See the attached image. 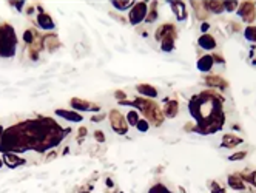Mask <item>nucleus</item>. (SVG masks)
Returning a JSON list of instances; mask_svg holds the SVG:
<instances>
[{"label":"nucleus","instance_id":"13","mask_svg":"<svg viewBox=\"0 0 256 193\" xmlns=\"http://www.w3.org/2000/svg\"><path fill=\"white\" fill-rule=\"evenodd\" d=\"M162 49H165V51H170V49H173V39L168 36V37H165L164 40H162Z\"/></svg>","mask_w":256,"mask_h":193},{"label":"nucleus","instance_id":"10","mask_svg":"<svg viewBox=\"0 0 256 193\" xmlns=\"http://www.w3.org/2000/svg\"><path fill=\"white\" fill-rule=\"evenodd\" d=\"M239 142H241V139L236 138V136H232V135L224 136V145H225V147H235V145H238Z\"/></svg>","mask_w":256,"mask_h":193},{"label":"nucleus","instance_id":"22","mask_svg":"<svg viewBox=\"0 0 256 193\" xmlns=\"http://www.w3.org/2000/svg\"><path fill=\"white\" fill-rule=\"evenodd\" d=\"M0 135H2V127H0Z\"/></svg>","mask_w":256,"mask_h":193},{"label":"nucleus","instance_id":"2","mask_svg":"<svg viewBox=\"0 0 256 193\" xmlns=\"http://www.w3.org/2000/svg\"><path fill=\"white\" fill-rule=\"evenodd\" d=\"M145 14H147V5L145 3H136L131 14H130V22L131 23H139L140 20L145 19Z\"/></svg>","mask_w":256,"mask_h":193},{"label":"nucleus","instance_id":"8","mask_svg":"<svg viewBox=\"0 0 256 193\" xmlns=\"http://www.w3.org/2000/svg\"><path fill=\"white\" fill-rule=\"evenodd\" d=\"M39 23H40V26L45 28V29L54 28V23H53V20H51L48 15H40V17H39Z\"/></svg>","mask_w":256,"mask_h":193},{"label":"nucleus","instance_id":"3","mask_svg":"<svg viewBox=\"0 0 256 193\" xmlns=\"http://www.w3.org/2000/svg\"><path fill=\"white\" fill-rule=\"evenodd\" d=\"M111 125L114 128V131L117 133H125L127 127H125V119L121 116V113L117 111H111Z\"/></svg>","mask_w":256,"mask_h":193},{"label":"nucleus","instance_id":"15","mask_svg":"<svg viewBox=\"0 0 256 193\" xmlns=\"http://www.w3.org/2000/svg\"><path fill=\"white\" fill-rule=\"evenodd\" d=\"M128 122H130L131 125H136V124L139 122V119H137V113H136V111H130V113H128Z\"/></svg>","mask_w":256,"mask_h":193},{"label":"nucleus","instance_id":"4","mask_svg":"<svg viewBox=\"0 0 256 193\" xmlns=\"http://www.w3.org/2000/svg\"><path fill=\"white\" fill-rule=\"evenodd\" d=\"M238 12H239V15L244 19V20H253V17H255V9H253V5L252 3H244V5H241V8L238 9Z\"/></svg>","mask_w":256,"mask_h":193},{"label":"nucleus","instance_id":"9","mask_svg":"<svg viewBox=\"0 0 256 193\" xmlns=\"http://www.w3.org/2000/svg\"><path fill=\"white\" fill-rule=\"evenodd\" d=\"M176 113H177V102H174V101L168 102V105L165 108V114L168 118H173V116H176Z\"/></svg>","mask_w":256,"mask_h":193},{"label":"nucleus","instance_id":"20","mask_svg":"<svg viewBox=\"0 0 256 193\" xmlns=\"http://www.w3.org/2000/svg\"><path fill=\"white\" fill-rule=\"evenodd\" d=\"M245 156V153H236V156H230V161H235V159H241V158H244Z\"/></svg>","mask_w":256,"mask_h":193},{"label":"nucleus","instance_id":"19","mask_svg":"<svg viewBox=\"0 0 256 193\" xmlns=\"http://www.w3.org/2000/svg\"><path fill=\"white\" fill-rule=\"evenodd\" d=\"M208 80V84H211V85H221V87H225V82H219L221 79L219 77H210V79H207Z\"/></svg>","mask_w":256,"mask_h":193},{"label":"nucleus","instance_id":"17","mask_svg":"<svg viewBox=\"0 0 256 193\" xmlns=\"http://www.w3.org/2000/svg\"><path fill=\"white\" fill-rule=\"evenodd\" d=\"M150 193H171V192H168L164 186H156V187H153L150 190Z\"/></svg>","mask_w":256,"mask_h":193},{"label":"nucleus","instance_id":"21","mask_svg":"<svg viewBox=\"0 0 256 193\" xmlns=\"http://www.w3.org/2000/svg\"><path fill=\"white\" fill-rule=\"evenodd\" d=\"M96 138H97V139H99L100 142H104V139H105V136H104V135H102L100 131H97V133H96Z\"/></svg>","mask_w":256,"mask_h":193},{"label":"nucleus","instance_id":"7","mask_svg":"<svg viewBox=\"0 0 256 193\" xmlns=\"http://www.w3.org/2000/svg\"><path fill=\"white\" fill-rule=\"evenodd\" d=\"M57 114L59 116H63L65 119L68 121H73V122H80L82 121V116L77 114V113H73V111H63V110H57Z\"/></svg>","mask_w":256,"mask_h":193},{"label":"nucleus","instance_id":"1","mask_svg":"<svg viewBox=\"0 0 256 193\" xmlns=\"http://www.w3.org/2000/svg\"><path fill=\"white\" fill-rule=\"evenodd\" d=\"M188 108L198 122V130L202 133L218 131L224 124L221 101L210 93H204L193 97Z\"/></svg>","mask_w":256,"mask_h":193},{"label":"nucleus","instance_id":"11","mask_svg":"<svg viewBox=\"0 0 256 193\" xmlns=\"http://www.w3.org/2000/svg\"><path fill=\"white\" fill-rule=\"evenodd\" d=\"M137 90L140 91V93H143V94H147V96H156L157 93H156V90L153 88V87H150V85H139L137 87Z\"/></svg>","mask_w":256,"mask_h":193},{"label":"nucleus","instance_id":"5","mask_svg":"<svg viewBox=\"0 0 256 193\" xmlns=\"http://www.w3.org/2000/svg\"><path fill=\"white\" fill-rule=\"evenodd\" d=\"M199 45H201L202 48H205V49H213V48L216 46L215 39H213L211 36H208V34H205V36H202V37L199 39Z\"/></svg>","mask_w":256,"mask_h":193},{"label":"nucleus","instance_id":"14","mask_svg":"<svg viewBox=\"0 0 256 193\" xmlns=\"http://www.w3.org/2000/svg\"><path fill=\"white\" fill-rule=\"evenodd\" d=\"M245 37H247L249 40H253V42H256V26L247 28V31H245Z\"/></svg>","mask_w":256,"mask_h":193},{"label":"nucleus","instance_id":"23","mask_svg":"<svg viewBox=\"0 0 256 193\" xmlns=\"http://www.w3.org/2000/svg\"><path fill=\"white\" fill-rule=\"evenodd\" d=\"M0 165H2V161H0Z\"/></svg>","mask_w":256,"mask_h":193},{"label":"nucleus","instance_id":"12","mask_svg":"<svg viewBox=\"0 0 256 193\" xmlns=\"http://www.w3.org/2000/svg\"><path fill=\"white\" fill-rule=\"evenodd\" d=\"M173 9H174V12L177 14V17H179L181 20L185 19V8H184L182 3H173Z\"/></svg>","mask_w":256,"mask_h":193},{"label":"nucleus","instance_id":"6","mask_svg":"<svg viewBox=\"0 0 256 193\" xmlns=\"http://www.w3.org/2000/svg\"><path fill=\"white\" fill-rule=\"evenodd\" d=\"M211 65H213V57H211V56H204V57L198 62V68H199L201 71H208V70L211 68Z\"/></svg>","mask_w":256,"mask_h":193},{"label":"nucleus","instance_id":"18","mask_svg":"<svg viewBox=\"0 0 256 193\" xmlns=\"http://www.w3.org/2000/svg\"><path fill=\"white\" fill-rule=\"evenodd\" d=\"M136 125H137V128H139L140 131H147V130H148V124H147V121H143V119H139V122H137Z\"/></svg>","mask_w":256,"mask_h":193},{"label":"nucleus","instance_id":"16","mask_svg":"<svg viewBox=\"0 0 256 193\" xmlns=\"http://www.w3.org/2000/svg\"><path fill=\"white\" fill-rule=\"evenodd\" d=\"M113 5H114L117 9H127L131 3H130V2H113Z\"/></svg>","mask_w":256,"mask_h":193}]
</instances>
